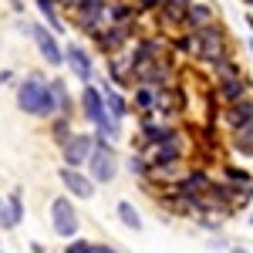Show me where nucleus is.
<instances>
[{
    "label": "nucleus",
    "mask_w": 253,
    "mask_h": 253,
    "mask_svg": "<svg viewBox=\"0 0 253 253\" xmlns=\"http://www.w3.org/2000/svg\"><path fill=\"white\" fill-rule=\"evenodd\" d=\"M17 108L31 118H41V122H51V118L61 115L58 108V95L51 88V78H44L41 71H31L17 81Z\"/></svg>",
    "instance_id": "nucleus-1"
},
{
    "label": "nucleus",
    "mask_w": 253,
    "mask_h": 253,
    "mask_svg": "<svg viewBox=\"0 0 253 253\" xmlns=\"http://www.w3.org/2000/svg\"><path fill=\"white\" fill-rule=\"evenodd\" d=\"M223 58H233L226 27L216 20V24H210V27L196 31V61H199L203 68H213L216 61H223Z\"/></svg>",
    "instance_id": "nucleus-2"
},
{
    "label": "nucleus",
    "mask_w": 253,
    "mask_h": 253,
    "mask_svg": "<svg viewBox=\"0 0 253 253\" xmlns=\"http://www.w3.org/2000/svg\"><path fill=\"white\" fill-rule=\"evenodd\" d=\"M138 38H142L138 34V24H108L105 31H98L95 38H91V44H95L98 54L112 58V54H125Z\"/></svg>",
    "instance_id": "nucleus-3"
},
{
    "label": "nucleus",
    "mask_w": 253,
    "mask_h": 253,
    "mask_svg": "<svg viewBox=\"0 0 253 253\" xmlns=\"http://www.w3.org/2000/svg\"><path fill=\"white\" fill-rule=\"evenodd\" d=\"M182 135V128L175 125V122H166V118L159 115H138V142L135 149L138 152H149V149H156L162 142H172V138Z\"/></svg>",
    "instance_id": "nucleus-4"
},
{
    "label": "nucleus",
    "mask_w": 253,
    "mask_h": 253,
    "mask_svg": "<svg viewBox=\"0 0 253 253\" xmlns=\"http://www.w3.org/2000/svg\"><path fill=\"white\" fill-rule=\"evenodd\" d=\"M47 213H51V230H54V236H61V240H75V236H81L78 206H75V199H71L68 193L54 196L51 206H47Z\"/></svg>",
    "instance_id": "nucleus-5"
},
{
    "label": "nucleus",
    "mask_w": 253,
    "mask_h": 253,
    "mask_svg": "<svg viewBox=\"0 0 253 253\" xmlns=\"http://www.w3.org/2000/svg\"><path fill=\"white\" fill-rule=\"evenodd\" d=\"M95 138H98V135H95ZM84 172L91 175L98 186L115 182V175H118V149H115V142L98 138V142H95V152H91L88 166H84Z\"/></svg>",
    "instance_id": "nucleus-6"
},
{
    "label": "nucleus",
    "mask_w": 253,
    "mask_h": 253,
    "mask_svg": "<svg viewBox=\"0 0 253 253\" xmlns=\"http://www.w3.org/2000/svg\"><path fill=\"white\" fill-rule=\"evenodd\" d=\"M108 3L112 0H78V7L71 10V17H75V27L84 38H95L98 31L108 27Z\"/></svg>",
    "instance_id": "nucleus-7"
},
{
    "label": "nucleus",
    "mask_w": 253,
    "mask_h": 253,
    "mask_svg": "<svg viewBox=\"0 0 253 253\" xmlns=\"http://www.w3.org/2000/svg\"><path fill=\"white\" fill-rule=\"evenodd\" d=\"M61 34H54L44 20L31 27V41H34V47H38V54L44 64H51V68H64V44H61Z\"/></svg>",
    "instance_id": "nucleus-8"
},
{
    "label": "nucleus",
    "mask_w": 253,
    "mask_h": 253,
    "mask_svg": "<svg viewBox=\"0 0 253 253\" xmlns=\"http://www.w3.org/2000/svg\"><path fill=\"white\" fill-rule=\"evenodd\" d=\"M95 142H98L95 132H75V135L61 145V166L84 169V166H88V159H91V152H95Z\"/></svg>",
    "instance_id": "nucleus-9"
},
{
    "label": "nucleus",
    "mask_w": 253,
    "mask_h": 253,
    "mask_svg": "<svg viewBox=\"0 0 253 253\" xmlns=\"http://www.w3.org/2000/svg\"><path fill=\"white\" fill-rule=\"evenodd\" d=\"M64 68L81 81V84H91L95 81V58H91V51L78 44V41H68L64 44Z\"/></svg>",
    "instance_id": "nucleus-10"
},
{
    "label": "nucleus",
    "mask_w": 253,
    "mask_h": 253,
    "mask_svg": "<svg viewBox=\"0 0 253 253\" xmlns=\"http://www.w3.org/2000/svg\"><path fill=\"white\" fill-rule=\"evenodd\" d=\"M58 182L64 186V193L71 196V199H81V203L95 199V193H98L95 179L84 172V169H71V166H61L58 169Z\"/></svg>",
    "instance_id": "nucleus-11"
},
{
    "label": "nucleus",
    "mask_w": 253,
    "mask_h": 253,
    "mask_svg": "<svg viewBox=\"0 0 253 253\" xmlns=\"http://www.w3.org/2000/svg\"><path fill=\"white\" fill-rule=\"evenodd\" d=\"M145 156H149L152 172H162V169H179V166H182V159H186V135L172 138V142H162V145H156V149H149Z\"/></svg>",
    "instance_id": "nucleus-12"
},
{
    "label": "nucleus",
    "mask_w": 253,
    "mask_h": 253,
    "mask_svg": "<svg viewBox=\"0 0 253 253\" xmlns=\"http://www.w3.org/2000/svg\"><path fill=\"white\" fill-rule=\"evenodd\" d=\"M169 51H166V41L159 38V34H142V38L128 47V61H132V71H138V68H145L149 61H159L166 58Z\"/></svg>",
    "instance_id": "nucleus-13"
},
{
    "label": "nucleus",
    "mask_w": 253,
    "mask_h": 253,
    "mask_svg": "<svg viewBox=\"0 0 253 253\" xmlns=\"http://www.w3.org/2000/svg\"><path fill=\"white\" fill-rule=\"evenodd\" d=\"M78 112H81V118L95 128L101 118L108 115V108H105V95H101V84H81V95H78Z\"/></svg>",
    "instance_id": "nucleus-14"
},
{
    "label": "nucleus",
    "mask_w": 253,
    "mask_h": 253,
    "mask_svg": "<svg viewBox=\"0 0 253 253\" xmlns=\"http://www.w3.org/2000/svg\"><path fill=\"white\" fill-rule=\"evenodd\" d=\"M213 98L223 105H233V101H243V98H253V81L247 75L240 78H226V81H213Z\"/></svg>",
    "instance_id": "nucleus-15"
},
{
    "label": "nucleus",
    "mask_w": 253,
    "mask_h": 253,
    "mask_svg": "<svg viewBox=\"0 0 253 253\" xmlns=\"http://www.w3.org/2000/svg\"><path fill=\"white\" fill-rule=\"evenodd\" d=\"M105 71H108V81H112L115 88H122V91H132V88H135V71H132L128 51L105 58Z\"/></svg>",
    "instance_id": "nucleus-16"
},
{
    "label": "nucleus",
    "mask_w": 253,
    "mask_h": 253,
    "mask_svg": "<svg viewBox=\"0 0 253 253\" xmlns=\"http://www.w3.org/2000/svg\"><path fill=\"white\" fill-rule=\"evenodd\" d=\"M216 20H219V7L206 3V0H196L189 7V14H186V20H182V31H203V27H210Z\"/></svg>",
    "instance_id": "nucleus-17"
},
{
    "label": "nucleus",
    "mask_w": 253,
    "mask_h": 253,
    "mask_svg": "<svg viewBox=\"0 0 253 253\" xmlns=\"http://www.w3.org/2000/svg\"><path fill=\"white\" fill-rule=\"evenodd\" d=\"M159 101H162V88H152V84L132 88V112L135 115H159Z\"/></svg>",
    "instance_id": "nucleus-18"
},
{
    "label": "nucleus",
    "mask_w": 253,
    "mask_h": 253,
    "mask_svg": "<svg viewBox=\"0 0 253 253\" xmlns=\"http://www.w3.org/2000/svg\"><path fill=\"white\" fill-rule=\"evenodd\" d=\"M219 118H223V125H226L230 132L250 125L253 122V98H243V101H233V105H223V108H219Z\"/></svg>",
    "instance_id": "nucleus-19"
},
{
    "label": "nucleus",
    "mask_w": 253,
    "mask_h": 253,
    "mask_svg": "<svg viewBox=\"0 0 253 253\" xmlns=\"http://www.w3.org/2000/svg\"><path fill=\"white\" fill-rule=\"evenodd\" d=\"M196 0H166L162 7H159V24L166 27V31H182V20L189 14V7H193Z\"/></svg>",
    "instance_id": "nucleus-20"
},
{
    "label": "nucleus",
    "mask_w": 253,
    "mask_h": 253,
    "mask_svg": "<svg viewBox=\"0 0 253 253\" xmlns=\"http://www.w3.org/2000/svg\"><path fill=\"white\" fill-rule=\"evenodd\" d=\"M101 95H105V108H108V115H112V118L125 122V118L132 115V98H125V91L115 88L112 81H101Z\"/></svg>",
    "instance_id": "nucleus-21"
},
{
    "label": "nucleus",
    "mask_w": 253,
    "mask_h": 253,
    "mask_svg": "<svg viewBox=\"0 0 253 253\" xmlns=\"http://www.w3.org/2000/svg\"><path fill=\"white\" fill-rule=\"evenodd\" d=\"M138 7L135 0H112L108 3V24H138Z\"/></svg>",
    "instance_id": "nucleus-22"
},
{
    "label": "nucleus",
    "mask_w": 253,
    "mask_h": 253,
    "mask_svg": "<svg viewBox=\"0 0 253 253\" xmlns=\"http://www.w3.org/2000/svg\"><path fill=\"white\" fill-rule=\"evenodd\" d=\"M115 216H118V223H122L125 230H132V233H142V230H145V219H142V213H138L128 199H118V203H115Z\"/></svg>",
    "instance_id": "nucleus-23"
},
{
    "label": "nucleus",
    "mask_w": 253,
    "mask_h": 253,
    "mask_svg": "<svg viewBox=\"0 0 253 253\" xmlns=\"http://www.w3.org/2000/svg\"><path fill=\"white\" fill-rule=\"evenodd\" d=\"M34 7H38L41 20H44L54 34H64V31H68L64 20H61V3H58V0H34Z\"/></svg>",
    "instance_id": "nucleus-24"
},
{
    "label": "nucleus",
    "mask_w": 253,
    "mask_h": 253,
    "mask_svg": "<svg viewBox=\"0 0 253 253\" xmlns=\"http://www.w3.org/2000/svg\"><path fill=\"white\" fill-rule=\"evenodd\" d=\"M230 152L240 159H253V122L243 125V128H236V132H230Z\"/></svg>",
    "instance_id": "nucleus-25"
},
{
    "label": "nucleus",
    "mask_w": 253,
    "mask_h": 253,
    "mask_svg": "<svg viewBox=\"0 0 253 253\" xmlns=\"http://www.w3.org/2000/svg\"><path fill=\"white\" fill-rule=\"evenodd\" d=\"M125 169H128V175L132 179H138V182H149V175H152V166H149V156L145 152H128V159H125Z\"/></svg>",
    "instance_id": "nucleus-26"
},
{
    "label": "nucleus",
    "mask_w": 253,
    "mask_h": 253,
    "mask_svg": "<svg viewBox=\"0 0 253 253\" xmlns=\"http://www.w3.org/2000/svg\"><path fill=\"white\" fill-rule=\"evenodd\" d=\"M51 88H54V95H58V108L61 115H75V108H78V101H75V95H71V88H68V81L64 78H51Z\"/></svg>",
    "instance_id": "nucleus-27"
},
{
    "label": "nucleus",
    "mask_w": 253,
    "mask_h": 253,
    "mask_svg": "<svg viewBox=\"0 0 253 253\" xmlns=\"http://www.w3.org/2000/svg\"><path fill=\"white\" fill-rule=\"evenodd\" d=\"M210 75H213V81H226V78H240V75H247V71H243V64L236 58H223L210 68Z\"/></svg>",
    "instance_id": "nucleus-28"
},
{
    "label": "nucleus",
    "mask_w": 253,
    "mask_h": 253,
    "mask_svg": "<svg viewBox=\"0 0 253 253\" xmlns=\"http://www.w3.org/2000/svg\"><path fill=\"white\" fill-rule=\"evenodd\" d=\"M75 132H78V128H71V118H68V115L51 118V138L58 142V149H61V145H64L71 135H75Z\"/></svg>",
    "instance_id": "nucleus-29"
},
{
    "label": "nucleus",
    "mask_w": 253,
    "mask_h": 253,
    "mask_svg": "<svg viewBox=\"0 0 253 253\" xmlns=\"http://www.w3.org/2000/svg\"><path fill=\"white\" fill-rule=\"evenodd\" d=\"M91 132H95L98 138L118 142V138H122V122H118V118H112V115H105V118H101V122L95 125V128H91Z\"/></svg>",
    "instance_id": "nucleus-30"
},
{
    "label": "nucleus",
    "mask_w": 253,
    "mask_h": 253,
    "mask_svg": "<svg viewBox=\"0 0 253 253\" xmlns=\"http://www.w3.org/2000/svg\"><path fill=\"white\" fill-rule=\"evenodd\" d=\"M223 179L226 182H236V186H253V172H247L243 166H233V162L223 166Z\"/></svg>",
    "instance_id": "nucleus-31"
},
{
    "label": "nucleus",
    "mask_w": 253,
    "mask_h": 253,
    "mask_svg": "<svg viewBox=\"0 0 253 253\" xmlns=\"http://www.w3.org/2000/svg\"><path fill=\"white\" fill-rule=\"evenodd\" d=\"M7 210H10V216H14V223H24V189H10L7 193Z\"/></svg>",
    "instance_id": "nucleus-32"
},
{
    "label": "nucleus",
    "mask_w": 253,
    "mask_h": 253,
    "mask_svg": "<svg viewBox=\"0 0 253 253\" xmlns=\"http://www.w3.org/2000/svg\"><path fill=\"white\" fill-rule=\"evenodd\" d=\"M64 253H95V240H84V236H75L64 243Z\"/></svg>",
    "instance_id": "nucleus-33"
},
{
    "label": "nucleus",
    "mask_w": 253,
    "mask_h": 253,
    "mask_svg": "<svg viewBox=\"0 0 253 253\" xmlns=\"http://www.w3.org/2000/svg\"><path fill=\"white\" fill-rule=\"evenodd\" d=\"M0 230L3 233H10V230H17V223H14V216L7 210V196H0Z\"/></svg>",
    "instance_id": "nucleus-34"
},
{
    "label": "nucleus",
    "mask_w": 253,
    "mask_h": 253,
    "mask_svg": "<svg viewBox=\"0 0 253 253\" xmlns=\"http://www.w3.org/2000/svg\"><path fill=\"white\" fill-rule=\"evenodd\" d=\"M95 253H122V250L112 247V243H95Z\"/></svg>",
    "instance_id": "nucleus-35"
},
{
    "label": "nucleus",
    "mask_w": 253,
    "mask_h": 253,
    "mask_svg": "<svg viewBox=\"0 0 253 253\" xmlns=\"http://www.w3.org/2000/svg\"><path fill=\"white\" fill-rule=\"evenodd\" d=\"M0 84H14V71H10V68L0 71Z\"/></svg>",
    "instance_id": "nucleus-36"
},
{
    "label": "nucleus",
    "mask_w": 253,
    "mask_h": 253,
    "mask_svg": "<svg viewBox=\"0 0 253 253\" xmlns=\"http://www.w3.org/2000/svg\"><path fill=\"white\" fill-rule=\"evenodd\" d=\"M226 253H250V250H247L243 243H233V247H230V250H226Z\"/></svg>",
    "instance_id": "nucleus-37"
},
{
    "label": "nucleus",
    "mask_w": 253,
    "mask_h": 253,
    "mask_svg": "<svg viewBox=\"0 0 253 253\" xmlns=\"http://www.w3.org/2000/svg\"><path fill=\"white\" fill-rule=\"evenodd\" d=\"M10 7H14V14H24V0H10Z\"/></svg>",
    "instance_id": "nucleus-38"
},
{
    "label": "nucleus",
    "mask_w": 253,
    "mask_h": 253,
    "mask_svg": "<svg viewBox=\"0 0 253 253\" xmlns=\"http://www.w3.org/2000/svg\"><path fill=\"white\" fill-rule=\"evenodd\" d=\"M247 226H253V210H250V213H247Z\"/></svg>",
    "instance_id": "nucleus-39"
},
{
    "label": "nucleus",
    "mask_w": 253,
    "mask_h": 253,
    "mask_svg": "<svg viewBox=\"0 0 253 253\" xmlns=\"http://www.w3.org/2000/svg\"><path fill=\"white\" fill-rule=\"evenodd\" d=\"M243 3H247V7H250V10H253V0H243Z\"/></svg>",
    "instance_id": "nucleus-40"
},
{
    "label": "nucleus",
    "mask_w": 253,
    "mask_h": 253,
    "mask_svg": "<svg viewBox=\"0 0 253 253\" xmlns=\"http://www.w3.org/2000/svg\"><path fill=\"white\" fill-rule=\"evenodd\" d=\"M0 253H3V250H0Z\"/></svg>",
    "instance_id": "nucleus-41"
}]
</instances>
